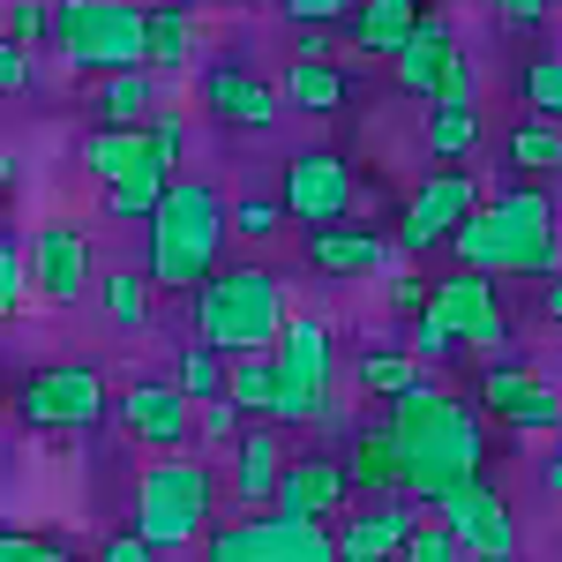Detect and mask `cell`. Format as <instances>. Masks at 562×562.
Masks as SVG:
<instances>
[{
    "mask_svg": "<svg viewBox=\"0 0 562 562\" xmlns=\"http://www.w3.org/2000/svg\"><path fill=\"white\" fill-rule=\"evenodd\" d=\"M285 113H338L352 98V76L338 60H285Z\"/></svg>",
    "mask_w": 562,
    "mask_h": 562,
    "instance_id": "cell-26",
    "label": "cell"
},
{
    "mask_svg": "<svg viewBox=\"0 0 562 562\" xmlns=\"http://www.w3.org/2000/svg\"><path fill=\"white\" fill-rule=\"evenodd\" d=\"M383 420L397 435V450H405V495L420 510H435L458 487H473L480 465H487V435H480L473 397H450V390L428 383V390H413V397H397Z\"/></svg>",
    "mask_w": 562,
    "mask_h": 562,
    "instance_id": "cell-1",
    "label": "cell"
},
{
    "mask_svg": "<svg viewBox=\"0 0 562 562\" xmlns=\"http://www.w3.org/2000/svg\"><path fill=\"white\" fill-rule=\"evenodd\" d=\"M330 53H338L330 31H301V38H293V60H330Z\"/></svg>",
    "mask_w": 562,
    "mask_h": 562,
    "instance_id": "cell-51",
    "label": "cell"
},
{
    "mask_svg": "<svg viewBox=\"0 0 562 562\" xmlns=\"http://www.w3.org/2000/svg\"><path fill=\"white\" fill-rule=\"evenodd\" d=\"M285 473H293V458H285V435H278V420H248V435L233 442V495H240V510L248 518H262V510H278V487H285Z\"/></svg>",
    "mask_w": 562,
    "mask_h": 562,
    "instance_id": "cell-17",
    "label": "cell"
},
{
    "mask_svg": "<svg viewBox=\"0 0 562 562\" xmlns=\"http://www.w3.org/2000/svg\"><path fill=\"white\" fill-rule=\"evenodd\" d=\"M548 487H555V495H562V450H555V458H548Z\"/></svg>",
    "mask_w": 562,
    "mask_h": 562,
    "instance_id": "cell-53",
    "label": "cell"
},
{
    "mask_svg": "<svg viewBox=\"0 0 562 562\" xmlns=\"http://www.w3.org/2000/svg\"><path fill=\"white\" fill-rule=\"evenodd\" d=\"M113 420L150 450V458H180L195 435V405L180 397V383H128L113 397Z\"/></svg>",
    "mask_w": 562,
    "mask_h": 562,
    "instance_id": "cell-12",
    "label": "cell"
},
{
    "mask_svg": "<svg viewBox=\"0 0 562 562\" xmlns=\"http://www.w3.org/2000/svg\"><path fill=\"white\" fill-rule=\"evenodd\" d=\"M278 375H285V383H301V390H330V375H338L330 323L293 315V323H285V338H278Z\"/></svg>",
    "mask_w": 562,
    "mask_h": 562,
    "instance_id": "cell-21",
    "label": "cell"
},
{
    "mask_svg": "<svg viewBox=\"0 0 562 562\" xmlns=\"http://www.w3.org/2000/svg\"><path fill=\"white\" fill-rule=\"evenodd\" d=\"M150 270H105L98 278V307H105V323L113 330H143V315H150Z\"/></svg>",
    "mask_w": 562,
    "mask_h": 562,
    "instance_id": "cell-29",
    "label": "cell"
},
{
    "mask_svg": "<svg viewBox=\"0 0 562 562\" xmlns=\"http://www.w3.org/2000/svg\"><path fill=\"white\" fill-rule=\"evenodd\" d=\"M480 211V180L473 173H428L413 195H405V211H397V248L405 256H428V248H450L458 240V225Z\"/></svg>",
    "mask_w": 562,
    "mask_h": 562,
    "instance_id": "cell-10",
    "label": "cell"
},
{
    "mask_svg": "<svg viewBox=\"0 0 562 562\" xmlns=\"http://www.w3.org/2000/svg\"><path fill=\"white\" fill-rule=\"evenodd\" d=\"M532 390H540V375H525L518 360H495V368H480V405H487V413H503V420L518 413Z\"/></svg>",
    "mask_w": 562,
    "mask_h": 562,
    "instance_id": "cell-35",
    "label": "cell"
},
{
    "mask_svg": "<svg viewBox=\"0 0 562 562\" xmlns=\"http://www.w3.org/2000/svg\"><path fill=\"white\" fill-rule=\"evenodd\" d=\"M105 413H113V397H105V375H98L90 360L38 368V375L15 383V420L38 428V435H83V428H98Z\"/></svg>",
    "mask_w": 562,
    "mask_h": 562,
    "instance_id": "cell-7",
    "label": "cell"
},
{
    "mask_svg": "<svg viewBox=\"0 0 562 562\" xmlns=\"http://www.w3.org/2000/svg\"><path fill=\"white\" fill-rule=\"evenodd\" d=\"M150 248H143V270L158 293H203L217 270H225V240H233V203L217 195L211 180H173L166 211L143 225Z\"/></svg>",
    "mask_w": 562,
    "mask_h": 562,
    "instance_id": "cell-2",
    "label": "cell"
},
{
    "mask_svg": "<svg viewBox=\"0 0 562 562\" xmlns=\"http://www.w3.org/2000/svg\"><path fill=\"white\" fill-rule=\"evenodd\" d=\"M211 510H217V473L195 465L188 450H180V458H150V465L135 473V532H143L158 555H180V548L211 540L217 532Z\"/></svg>",
    "mask_w": 562,
    "mask_h": 562,
    "instance_id": "cell-4",
    "label": "cell"
},
{
    "mask_svg": "<svg viewBox=\"0 0 562 562\" xmlns=\"http://www.w3.org/2000/svg\"><path fill=\"white\" fill-rule=\"evenodd\" d=\"M360 390H368V397H383V405H397V397L428 390V360H420L413 346H375V352H360Z\"/></svg>",
    "mask_w": 562,
    "mask_h": 562,
    "instance_id": "cell-27",
    "label": "cell"
},
{
    "mask_svg": "<svg viewBox=\"0 0 562 562\" xmlns=\"http://www.w3.org/2000/svg\"><path fill=\"white\" fill-rule=\"evenodd\" d=\"M352 465L346 458H330V450H315V458H293V473L278 487V518H301V525H330L352 510Z\"/></svg>",
    "mask_w": 562,
    "mask_h": 562,
    "instance_id": "cell-16",
    "label": "cell"
},
{
    "mask_svg": "<svg viewBox=\"0 0 562 562\" xmlns=\"http://www.w3.org/2000/svg\"><path fill=\"white\" fill-rule=\"evenodd\" d=\"M518 98L532 121H562V53H532L518 68Z\"/></svg>",
    "mask_w": 562,
    "mask_h": 562,
    "instance_id": "cell-34",
    "label": "cell"
},
{
    "mask_svg": "<svg viewBox=\"0 0 562 562\" xmlns=\"http://www.w3.org/2000/svg\"><path fill=\"white\" fill-rule=\"evenodd\" d=\"M0 562H76V548H60L45 532H8L0 540Z\"/></svg>",
    "mask_w": 562,
    "mask_h": 562,
    "instance_id": "cell-44",
    "label": "cell"
},
{
    "mask_svg": "<svg viewBox=\"0 0 562 562\" xmlns=\"http://www.w3.org/2000/svg\"><path fill=\"white\" fill-rule=\"evenodd\" d=\"M435 518L465 540V555H473V562H510V555H518L510 503H503V487H487V480L458 487V495H442V503H435Z\"/></svg>",
    "mask_w": 562,
    "mask_h": 562,
    "instance_id": "cell-13",
    "label": "cell"
},
{
    "mask_svg": "<svg viewBox=\"0 0 562 562\" xmlns=\"http://www.w3.org/2000/svg\"><path fill=\"white\" fill-rule=\"evenodd\" d=\"M307 262L323 278H368V270L397 262V240L368 233V225H323V233H307Z\"/></svg>",
    "mask_w": 562,
    "mask_h": 562,
    "instance_id": "cell-20",
    "label": "cell"
},
{
    "mask_svg": "<svg viewBox=\"0 0 562 562\" xmlns=\"http://www.w3.org/2000/svg\"><path fill=\"white\" fill-rule=\"evenodd\" d=\"M173 383H180V397H188V405H211V397H225V383H233V360H225V352H211V346H180Z\"/></svg>",
    "mask_w": 562,
    "mask_h": 562,
    "instance_id": "cell-32",
    "label": "cell"
},
{
    "mask_svg": "<svg viewBox=\"0 0 562 562\" xmlns=\"http://www.w3.org/2000/svg\"><path fill=\"white\" fill-rule=\"evenodd\" d=\"M31 83V45H0V90Z\"/></svg>",
    "mask_w": 562,
    "mask_h": 562,
    "instance_id": "cell-49",
    "label": "cell"
},
{
    "mask_svg": "<svg viewBox=\"0 0 562 562\" xmlns=\"http://www.w3.org/2000/svg\"><path fill=\"white\" fill-rule=\"evenodd\" d=\"M203 562H346L338 555V532L330 525H301V518H240V525H217L203 540Z\"/></svg>",
    "mask_w": 562,
    "mask_h": 562,
    "instance_id": "cell-8",
    "label": "cell"
},
{
    "mask_svg": "<svg viewBox=\"0 0 562 562\" xmlns=\"http://www.w3.org/2000/svg\"><path fill=\"white\" fill-rule=\"evenodd\" d=\"M98 562H166V555H158V548H150V540L128 525V532H113V540L98 548Z\"/></svg>",
    "mask_w": 562,
    "mask_h": 562,
    "instance_id": "cell-47",
    "label": "cell"
},
{
    "mask_svg": "<svg viewBox=\"0 0 562 562\" xmlns=\"http://www.w3.org/2000/svg\"><path fill=\"white\" fill-rule=\"evenodd\" d=\"M495 278H540V285H555L562 278V217L548 203V188H503L495 203Z\"/></svg>",
    "mask_w": 562,
    "mask_h": 562,
    "instance_id": "cell-6",
    "label": "cell"
},
{
    "mask_svg": "<svg viewBox=\"0 0 562 562\" xmlns=\"http://www.w3.org/2000/svg\"><path fill=\"white\" fill-rule=\"evenodd\" d=\"M420 15H428V0H360V8H352V53L397 60L405 38L420 31Z\"/></svg>",
    "mask_w": 562,
    "mask_h": 562,
    "instance_id": "cell-22",
    "label": "cell"
},
{
    "mask_svg": "<svg viewBox=\"0 0 562 562\" xmlns=\"http://www.w3.org/2000/svg\"><path fill=\"white\" fill-rule=\"evenodd\" d=\"M458 60H465V53H458V31H450V15H435V8H428V15H420V31L405 38V53L390 60V76H397V90H405V98H428V105H435Z\"/></svg>",
    "mask_w": 562,
    "mask_h": 562,
    "instance_id": "cell-18",
    "label": "cell"
},
{
    "mask_svg": "<svg viewBox=\"0 0 562 562\" xmlns=\"http://www.w3.org/2000/svg\"><path fill=\"white\" fill-rule=\"evenodd\" d=\"M278 8H285L293 31H330V23H352L360 0H278Z\"/></svg>",
    "mask_w": 562,
    "mask_h": 562,
    "instance_id": "cell-41",
    "label": "cell"
},
{
    "mask_svg": "<svg viewBox=\"0 0 562 562\" xmlns=\"http://www.w3.org/2000/svg\"><path fill=\"white\" fill-rule=\"evenodd\" d=\"M278 217H285V203H270V195H240V203H233V233H240V240H270Z\"/></svg>",
    "mask_w": 562,
    "mask_h": 562,
    "instance_id": "cell-43",
    "label": "cell"
},
{
    "mask_svg": "<svg viewBox=\"0 0 562 562\" xmlns=\"http://www.w3.org/2000/svg\"><path fill=\"white\" fill-rule=\"evenodd\" d=\"M510 428H518V435H555V428H562V390L540 383V390L518 405V413H510Z\"/></svg>",
    "mask_w": 562,
    "mask_h": 562,
    "instance_id": "cell-42",
    "label": "cell"
},
{
    "mask_svg": "<svg viewBox=\"0 0 562 562\" xmlns=\"http://www.w3.org/2000/svg\"><path fill=\"white\" fill-rule=\"evenodd\" d=\"M428 301H435L428 278H413V270H390V307H397V315H428Z\"/></svg>",
    "mask_w": 562,
    "mask_h": 562,
    "instance_id": "cell-45",
    "label": "cell"
},
{
    "mask_svg": "<svg viewBox=\"0 0 562 562\" xmlns=\"http://www.w3.org/2000/svg\"><path fill=\"white\" fill-rule=\"evenodd\" d=\"M480 143V98L473 90H442L428 105V150L435 158H465Z\"/></svg>",
    "mask_w": 562,
    "mask_h": 562,
    "instance_id": "cell-28",
    "label": "cell"
},
{
    "mask_svg": "<svg viewBox=\"0 0 562 562\" xmlns=\"http://www.w3.org/2000/svg\"><path fill=\"white\" fill-rule=\"evenodd\" d=\"M330 532H338V555L346 562H390V555H405V540L420 532V503L413 495H390V503L360 495Z\"/></svg>",
    "mask_w": 562,
    "mask_h": 562,
    "instance_id": "cell-15",
    "label": "cell"
},
{
    "mask_svg": "<svg viewBox=\"0 0 562 562\" xmlns=\"http://www.w3.org/2000/svg\"><path fill=\"white\" fill-rule=\"evenodd\" d=\"M31 293H38V285H31V248L0 233V315H15Z\"/></svg>",
    "mask_w": 562,
    "mask_h": 562,
    "instance_id": "cell-36",
    "label": "cell"
},
{
    "mask_svg": "<svg viewBox=\"0 0 562 562\" xmlns=\"http://www.w3.org/2000/svg\"><path fill=\"white\" fill-rule=\"evenodd\" d=\"M53 53L68 68L121 76V68H150V8L135 0H53Z\"/></svg>",
    "mask_w": 562,
    "mask_h": 562,
    "instance_id": "cell-5",
    "label": "cell"
},
{
    "mask_svg": "<svg viewBox=\"0 0 562 562\" xmlns=\"http://www.w3.org/2000/svg\"><path fill=\"white\" fill-rule=\"evenodd\" d=\"M510 166L518 173H562V121H532L525 113L510 128Z\"/></svg>",
    "mask_w": 562,
    "mask_h": 562,
    "instance_id": "cell-33",
    "label": "cell"
},
{
    "mask_svg": "<svg viewBox=\"0 0 562 562\" xmlns=\"http://www.w3.org/2000/svg\"><path fill=\"white\" fill-rule=\"evenodd\" d=\"M285 278L262 262H225L211 285L195 293V346L248 360V352H278L285 338Z\"/></svg>",
    "mask_w": 562,
    "mask_h": 562,
    "instance_id": "cell-3",
    "label": "cell"
},
{
    "mask_svg": "<svg viewBox=\"0 0 562 562\" xmlns=\"http://www.w3.org/2000/svg\"><path fill=\"white\" fill-rule=\"evenodd\" d=\"M548 8H555V0H495V15H503L510 31H540V23H548Z\"/></svg>",
    "mask_w": 562,
    "mask_h": 562,
    "instance_id": "cell-48",
    "label": "cell"
},
{
    "mask_svg": "<svg viewBox=\"0 0 562 562\" xmlns=\"http://www.w3.org/2000/svg\"><path fill=\"white\" fill-rule=\"evenodd\" d=\"M352 480H360V495L368 503H390V495H405V450H397V435H390V420H375V428H352Z\"/></svg>",
    "mask_w": 562,
    "mask_h": 562,
    "instance_id": "cell-24",
    "label": "cell"
},
{
    "mask_svg": "<svg viewBox=\"0 0 562 562\" xmlns=\"http://www.w3.org/2000/svg\"><path fill=\"white\" fill-rule=\"evenodd\" d=\"M450 256H458V270H487V278H495V217H487V211H473L465 225H458Z\"/></svg>",
    "mask_w": 562,
    "mask_h": 562,
    "instance_id": "cell-37",
    "label": "cell"
},
{
    "mask_svg": "<svg viewBox=\"0 0 562 562\" xmlns=\"http://www.w3.org/2000/svg\"><path fill=\"white\" fill-rule=\"evenodd\" d=\"M195 60V15L180 0H158L150 8V68H188Z\"/></svg>",
    "mask_w": 562,
    "mask_h": 562,
    "instance_id": "cell-31",
    "label": "cell"
},
{
    "mask_svg": "<svg viewBox=\"0 0 562 562\" xmlns=\"http://www.w3.org/2000/svg\"><path fill=\"white\" fill-rule=\"evenodd\" d=\"M278 352H248V360H233V383H225V397L248 413V420H270V405H278Z\"/></svg>",
    "mask_w": 562,
    "mask_h": 562,
    "instance_id": "cell-30",
    "label": "cell"
},
{
    "mask_svg": "<svg viewBox=\"0 0 562 562\" xmlns=\"http://www.w3.org/2000/svg\"><path fill=\"white\" fill-rule=\"evenodd\" d=\"M8 45H53V0H8Z\"/></svg>",
    "mask_w": 562,
    "mask_h": 562,
    "instance_id": "cell-39",
    "label": "cell"
},
{
    "mask_svg": "<svg viewBox=\"0 0 562 562\" xmlns=\"http://www.w3.org/2000/svg\"><path fill=\"white\" fill-rule=\"evenodd\" d=\"M428 315L458 346L510 352V323H503V301H495V278H487V270H450V278H435Z\"/></svg>",
    "mask_w": 562,
    "mask_h": 562,
    "instance_id": "cell-11",
    "label": "cell"
},
{
    "mask_svg": "<svg viewBox=\"0 0 562 562\" xmlns=\"http://www.w3.org/2000/svg\"><path fill=\"white\" fill-rule=\"evenodd\" d=\"M90 113H98V128H150V121H158V76H150V68L98 76V83H90Z\"/></svg>",
    "mask_w": 562,
    "mask_h": 562,
    "instance_id": "cell-23",
    "label": "cell"
},
{
    "mask_svg": "<svg viewBox=\"0 0 562 562\" xmlns=\"http://www.w3.org/2000/svg\"><path fill=\"white\" fill-rule=\"evenodd\" d=\"M278 203H285V217H301L307 233H323L346 211H360V180L338 150H293L285 180H278Z\"/></svg>",
    "mask_w": 562,
    "mask_h": 562,
    "instance_id": "cell-9",
    "label": "cell"
},
{
    "mask_svg": "<svg viewBox=\"0 0 562 562\" xmlns=\"http://www.w3.org/2000/svg\"><path fill=\"white\" fill-rule=\"evenodd\" d=\"M23 248H31V285H38L45 301L68 307V301H83L90 285H98V278H90V233L76 225V217H45Z\"/></svg>",
    "mask_w": 562,
    "mask_h": 562,
    "instance_id": "cell-14",
    "label": "cell"
},
{
    "mask_svg": "<svg viewBox=\"0 0 562 562\" xmlns=\"http://www.w3.org/2000/svg\"><path fill=\"white\" fill-rule=\"evenodd\" d=\"M150 143H158V150H166V158L180 166V143H188V121H180V113H158V121H150Z\"/></svg>",
    "mask_w": 562,
    "mask_h": 562,
    "instance_id": "cell-50",
    "label": "cell"
},
{
    "mask_svg": "<svg viewBox=\"0 0 562 562\" xmlns=\"http://www.w3.org/2000/svg\"><path fill=\"white\" fill-rule=\"evenodd\" d=\"M540 315H548V323H562V278H555V285H540Z\"/></svg>",
    "mask_w": 562,
    "mask_h": 562,
    "instance_id": "cell-52",
    "label": "cell"
},
{
    "mask_svg": "<svg viewBox=\"0 0 562 562\" xmlns=\"http://www.w3.org/2000/svg\"><path fill=\"white\" fill-rule=\"evenodd\" d=\"M510 562H518V555H510Z\"/></svg>",
    "mask_w": 562,
    "mask_h": 562,
    "instance_id": "cell-54",
    "label": "cell"
},
{
    "mask_svg": "<svg viewBox=\"0 0 562 562\" xmlns=\"http://www.w3.org/2000/svg\"><path fill=\"white\" fill-rule=\"evenodd\" d=\"M203 105H211L217 121H233V128H278L285 121V90L262 83L256 68H211L203 76Z\"/></svg>",
    "mask_w": 562,
    "mask_h": 562,
    "instance_id": "cell-19",
    "label": "cell"
},
{
    "mask_svg": "<svg viewBox=\"0 0 562 562\" xmlns=\"http://www.w3.org/2000/svg\"><path fill=\"white\" fill-rule=\"evenodd\" d=\"M150 158H158L150 128H90V135H83V166H90V180H98V188H121V180H135Z\"/></svg>",
    "mask_w": 562,
    "mask_h": 562,
    "instance_id": "cell-25",
    "label": "cell"
},
{
    "mask_svg": "<svg viewBox=\"0 0 562 562\" xmlns=\"http://www.w3.org/2000/svg\"><path fill=\"white\" fill-rule=\"evenodd\" d=\"M405 346L420 352V360H450V352H458V338H450L435 315H413V338H405Z\"/></svg>",
    "mask_w": 562,
    "mask_h": 562,
    "instance_id": "cell-46",
    "label": "cell"
},
{
    "mask_svg": "<svg viewBox=\"0 0 562 562\" xmlns=\"http://www.w3.org/2000/svg\"><path fill=\"white\" fill-rule=\"evenodd\" d=\"M195 435H203V442H225V450H233V442L248 435V413H240L233 397H211V405H195Z\"/></svg>",
    "mask_w": 562,
    "mask_h": 562,
    "instance_id": "cell-40",
    "label": "cell"
},
{
    "mask_svg": "<svg viewBox=\"0 0 562 562\" xmlns=\"http://www.w3.org/2000/svg\"><path fill=\"white\" fill-rule=\"evenodd\" d=\"M397 562H473V555H465V540H458L442 518H420V532L405 540V555H397Z\"/></svg>",
    "mask_w": 562,
    "mask_h": 562,
    "instance_id": "cell-38",
    "label": "cell"
}]
</instances>
